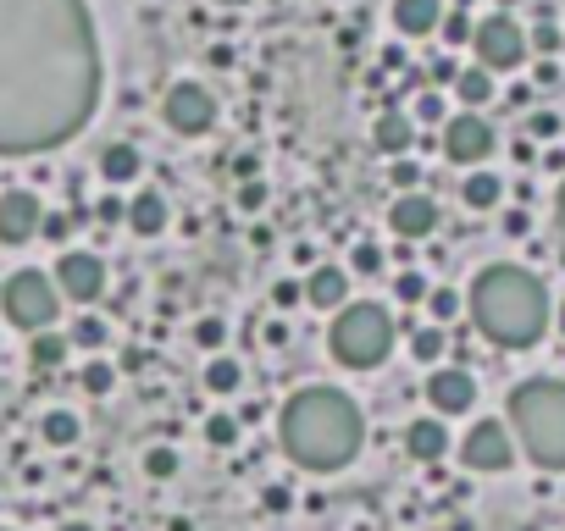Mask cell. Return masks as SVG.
Here are the masks:
<instances>
[{"label": "cell", "mask_w": 565, "mask_h": 531, "mask_svg": "<svg viewBox=\"0 0 565 531\" xmlns=\"http://www.w3.org/2000/svg\"><path fill=\"white\" fill-rule=\"evenodd\" d=\"M100 106L84 0H0V155L61 150Z\"/></svg>", "instance_id": "6da1fadb"}, {"label": "cell", "mask_w": 565, "mask_h": 531, "mask_svg": "<svg viewBox=\"0 0 565 531\" xmlns=\"http://www.w3.org/2000/svg\"><path fill=\"white\" fill-rule=\"evenodd\" d=\"M277 437H283V454L305 471H344L366 443V421L361 404L338 388H300L283 415H277Z\"/></svg>", "instance_id": "7a4b0ae2"}, {"label": "cell", "mask_w": 565, "mask_h": 531, "mask_svg": "<svg viewBox=\"0 0 565 531\" xmlns=\"http://www.w3.org/2000/svg\"><path fill=\"white\" fill-rule=\"evenodd\" d=\"M471 321L488 343L499 349H527L549 327V294L532 272L521 266H488L471 283Z\"/></svg>", "instance_id": "3957f363"}, {"label": "cell", "mask_w": 565, "mask_h": 531, "mask_svg": "<svg viewBox=\"0 0 565 531\" xmlns=\"http://www.w3.org/2000/svg\"><path fill=\"white\" fill-rule=\"evenodd\" d=\"M510 426L516 443L527 449L532 465L565 471V382L554 377H527L510 393Z\"/></svg>", "instance_id": "277c9868"}, {"label": "cell", "mask_w": 565, "mask_h": 531, "mask_svg": "<svg viewBox=\"0 0 565 531\" xmlns=\"http://www.w3.org/2000/svg\"><path fill=\"white\" fill-rule=\"evenodd\" d=\"M327 349H333L338 366L349 371H372L383 366V354L394 349V316L383 305H344L327 332Z\"/></svg>", "instance_id": "5b68a950"}, {"label": "cell", "mask_w": 565, "mask_h": 531, "mask_svg": "<svg viewBox=\"0 0 565 531\" xmlns=\"http://www.w3.org/2000/svg\"><path fill=\"white\" fill-rule=\"evenodd\" d=\"M0 305H6V321L23 332H50L56 321V283L39 272H17L12 283L0 288Z\"/></svg>", "instance_id": "8992f818"}, {"label": "cell", "mask_w": 565, "mask_h": 531, "mask_svg": "<svg viewBox=\"0 0 565 531\" xmlns=\"http://www.w3.org/2000/svg\"><path fill=\"white\" fill-rule=\"evenodd\" d=\"M471 50H477V67L482 72H510V67L527 61V34L499 12V17H488V23L471 28Z\"/></svg>", "instance_id": "52a82bcc"}, {"label": "cell", "mask_w": 565, "mask_h": 531, "mask_svg": "<svg viewBox=\"0 0 565 531\" xmlns=\"http://www.w3.org/2000/svg\"><path fill=\"white\" fill-rule=\"evenodd\" d=\"M56 288L67 299H78V305H95V299L106 294V260L89 255V249H67V255L56 260Z\"/></svg>", "instance_id": "ba28073f"}, {"label": "cell", "mask_w": 565, "mask_h": 531, "mask_svg": "<svg viewBox=\"0 0 565 531\" xmlns=\"http://www.w3.org/2000/svg\"><path fill=\"white\" fill-rule=\"evenodd\" d=\"M161 117H167L172 133H205L217 122V100L205 95L200 83H172L167 100H161Z\"/></svg>", "instance_id": "9c48e42d"}, {"label": "cell", "mask_w": 565, "mask_h": 531, "mask_svg": "<svg viewBox=\"0 0 565 531\" xmlns=\"http://www.w3.org/2000/svg\"><path fill=\"white\" fill-rule=\"evenodd\" d=\"M460 460L471 465V471H505L510 460H516V443H510L505 421H477L466 432V443H460Z\"/></svg>", "instance_id": "30bf717a"}, {"label": "cell", "mask_w": 565, "mask_h": 531, "mask_svg": "<svg viewBox=\"0 0 565 531\" xmlns=\"http://www.w3.org/2000/svg\"><path fill=\"white\" fill-rule=\"evenodd\" d=\"M493 144H499V139H493V128L477 117V111H466V117H455V122L444 128V155H449L455 166H477V161H488Z\"/></svg>", "instance_id": "8fae6325"}, {"label": "cell", "mask_w": 565, "mask_h": 531, "mask_svg": "<svg viewBox=\"0 0 565 531\" xmlns=\"http://www.w3.org/2000/svg\"><path fill=\"white\" fill-rule=\"evenodd\" d=\"M39 200L28 189H12L0 194V244H28V238L39 233Z\"/></svg>", "instance_id": "7c38bea8"}, {"label": "cell", "mask_w": 565, "mask_h": 531, "mask_svg": "<svg viewBox=\"0 0 565 531\" xmlns=\"http://www.w3.org/2000/svg\"><path fill=\"white\" fill-rule=\"evenodd\" d=\"M427 399H433L438 421H444V415L471 410V399H477V382H471V371H433V382H427Z\"/></svg>", "instance_id": "4fadbf2b"}, {"label": "cell", "mask_w": 565, "mask_h": 531, "mask_svg": "<svg viewBox=\"0 0 565 531\" xmlns=\"http://www.w3.org/2000/svg\"><path fill=\"white\" fill-rule=\"evenodd\" d=\"M388 222H394L399 238H427L438 227V205L427 200V194H399L394 211H388Z\"/></svg>", "instance_id": "5bb4252c"}, {"label": "cell", "mask_w": 565, "mask_h": 531, "mask_svg": "<svg viewBox=\"0 0 565 531\" xmlns=\"http://www.w3.org/2000/svg\"><path fill=\"white\" fill-rule=\"evenodd\" d=\"M405 449H410V460L438 465V460H444V449H449L444 421H438V415H421V421H410V426H405Z\"/></svg>", "instance_id": "9a60e30c"}, {"label": "cell", "mask_w": 565, "mask_h": 531, "mask_svg": "<svg viewBox=\"0 0 565 531\" xmlns=\"http://www.w3.org/2000/svg\"><path fill=\"white\" fill-rule=\"evenodd\" d=\"M444 23V0H394V28L410 39L433 34V28Z\"/></svg>", "instance_id": "2e32d148"}, {"label": "cell", "mask_w": 565, "mask_h": 531, "mask_svg": "<svg viewBox=\"0 0 565 531\" xmlns=\"http://www.w3.org/2000/svg\"><path fill=\"white\" fill-rule=\"evenodd\" d=\"M300 294L311 299L316 310H338V305H344V294H349V277L338 272V266H316V272H311V283H305Z\"/></svg>", "instance_id": "e0dca14e"}, {"label": "cell", "mask_w": 565, "mask_h": 531, "mask_svg": "<svg viewBox=\"0 0 565 531\" xmlns=\"http://www.w3.org/2000/svg\"><path fill=\"white\" fill-rule=\"evenodd\" d=\"M122 222H128L139 238H156L161 227H167V200H161V194H150V189H145V194H133V200H128V216H122Z\"/></svg>", "instance_id": "ac0fdd59"}, {"label": "cell", "mask_w": 565, "mask_h": 531, "mask_svg": "<svg viewBox=\"0 0 565 531\" xmlns=\"http://www.w3.org/2000/svg\"><path fill=\"white\" fill-rule=\"evenodd\" d=\"M410 144H416V128H410V117H399V111H383V117H377V150L405 161Z\"/></svg>", "instance_id": "d6986e66"}, {"label": "cell", "mask_w": 565, "mask_h": 531, "mask_svg": "<svg viewBox=\"0 0 565 531\" xmlns=\"http://www.w3.org/2000/svg\"><path fill=\"white\" fill-rule=\"evenodd\" d=\"M139 172H145V161H139L133 144H106V150H100V177H106V183H128V177H139Z\"/></svg>", "instance_id": "ffe728a7"}, {"label": "cell", "mask_w": 565, "mask_h": 531, "mask_svg": "<svg viewBox=\"0 0 565 531\" xmlns=\"http://www.w3.org/2000/svg\"><path fill=\"white\" fill-rule=\"evenodd\" d=\"M460 200H466L471 211H493V205L505 200V183H499L493 172H471L466 183H460Z\"/></svg>", "instance_id": "44dd1931"}, {"label": "cell", "mask_w": 565, "mask_h": 531, "mask_svg": "<svg viewBox=\"0 0 565 531\" xmlns=\"http://www.w3.org/2000/svg\"><path fill=\"white\" fill-rule=\"evenodd\" d=\"M39 443H50V449H73V443H78V415L50 410L45 421H39Z\"/></svg>", "instance_id": "7402d4cb"}, {"label": "cell", "mask_w": 565, "mask_h": 531, "mask_svg": "<svg viewBox=\"0 0 565 531\" xmlns=\"http://www.w3.org/2000/svg\"><path fill=\"white\" fill-rule=\"evenodd\" d=\"M455 95L466 100V106H488L493 100V72H482V67L455 72Z\"/></svg>", "instance_id": "603a6c76"}, {"label": "cell", "mask_w": 565, "mask_h": 531, "mask_svg": "<svg viewBox=\"0 0 565 531\" xmlns=\"http://www.w3.org/2000/svg\"><path fill=\"white\" fill-rule=\"evenodd\" d=\"M28 360H34L39 371H56L61 360H67V338H61V332H34V343H28Z\"/></svg>", "instance_id": "cb8c5ba5"}, {"label": "cell", "mask_w": 565, "mask_h": 531, "mask_svg": "<svg viewBox=\"0 0 565 531\" xmlns=\"http://www.w3.org/2000/svg\"><path fill=\"white\" fill-rule=\"evenodd\" d=\"M239 377H244L239 360H228V354H217V360L205 366V388H211V393H233V388H239Z\"/></svg>", "instance_id": "d4e9b609"}, {"label": "cell", "mask_w": 565, "mask_h": 531, "mask_svg": "<svg viewBox=\"0 0 565 531\" xmlns=\"http://www.w3.org/2000/svg\"><path fill=\"white\" fill-rule=\"evenodd\" d=\"M410 354L433 366L438 354H444V327H416V332H410Z\"/></svg>", "instance_id": "484cf974"}, {"label": "cell", "mask_w": 565, "mask_h": 531, "mask_svg": "<svg viewBox=\"0 0 565 531\" xmlns=\"http://www.w3.org/2000/svg\"><path fill=\"white\" fill-rule=\"evenodd\" d=\"M233 437H239V421H233V415H211V421H205V443H211V449H233Z\"/></svg>", "instance_id": "4316f807"}, {"label": "cell", "mask_w": 565, "mask_h": 531, "mask_svg": "<svg viewBox=\"0 0 565 531\" xmlns=\"http://www.w3.org/2000/svg\"><path fill=\"white\" fill-rule=\"evenodd\" d=\"M427 310H433V321L444 327V321L460 316V294H455V288H433V294H427Z\"/></svg>", "instance_id": "83f0119b"}, {"label": "cell", "mask_w": 565, "mask_h": 531, "mask_svg": "<svg viewBox=\"0 0 565 531\" xmlns=\"http://www.w3.org/2000/svg\"><path fill=\"white\" fill-rule=\"evenodd\" d=\"M67 343H78V349H100V343H106V321L100 316H78V327H73V338Z\"/></svg>", "instance_id": "f1b7e54d"}, {"label": "cell", "mask_w": 565, "mask_h": 531, "mask_svg": "<svg viewBox=\"0 0 565 531\" xmlns=\"http://www.w3.org/2000/svg\"><path fill=\"white\" fill-rule=\"evenodd\" d=\"M39 238L67 244V238H73V216H67V211H45V216H39Z\"/></svg>", "instance_id": "f546056e"}, {"label": "cell", "mask_w": 565, "mask_h": 531, "mask_svg": "<svg viewBox=\"0 0 565 531\" xmlns=\"http://www.w3.org/2000/svg\"><path fill=\"white\" fill-rule=\"evenodd\" d=\"M111 382H117V371H111L106 360H89L84 366V393H95L100 399V393H111Z\"/></svg>", "instance_id": "4dcf8cb0"}, {"label": "cell", "mask_w": 565, "mask_h": 531, "mask_svg": "<svg viewBox=\"0 0 565 531\" xmlns=\"http://www.w3.org/2000/svg\"><path fill=\"white\" fill-rule=\"evenodd\" d=\"M145 471L156 476V482H167V476H178V454H172V449H161V443H156V449L145 454Z\"/></svg>", "instance_id": "1f68e13d"}, {"label": "cell", "mask_w": 565, "mask_h": 531, "mask_svg": "<svg viewBox=\"0 0 565 531\" xmlns=\"http://www.w3.org/2000/svg\"><path fill=\"white\" fill-rule=\"evenodd\" d=\"M349 266L361 277H372V272H383V249L377 244H355V255H349Z\"/></svg>", "instance_id": "d6a6232c"}, {"label": "cell", "mask_w": 565, "mask_h": 531, "mask_svg": "<svg viewBox=\"0 0 565 531\" xmlns=\"http://www.w3.org/2000/svg\"><path fill=\"white\" fill-rule=\"evenodd\" d=\"M394 294L405 299V305H421V299H427V277H421V272H405V277L394 283Z\"/></svg>", "instance_id": "836d02e7"}, {"label": "cell", "mask_w": 565, "mask_h": 531, "mask_svg": "<svg viewBox=\"0 0 565 531\" xmlns=\"http://www.w3.org/2000/svg\"><path fill=\"white\" fill-rule=\"evenodd\" d=\"M194 338H200V349H222V338H228V327H222L217 316H205L200 327H194Z\"/></svg>", "instance_id": "e575fe53"}, {"label": "cell", "mask_w": 565, "mask_h": 531, "mask_svg": "<svg viewBox=\"0 0 565 531\" xmlns=\"http://www.w3.org/2000/svg\"><path fill=\"white\" fill-rule=\"evenodd\" d=\"M438 28H444V39H449V45H466V39H471V23H466V12H449Z\"/></svg>", "instance_id": "d590c367"}, {"label": "cell", "mask_w": 565, "mask_h": 531, "mask_svg": "<svg viewBox=\"0 0 565 531\" xmlns=\"http://www.w3.org/2000/svg\"><path fill=\"white\" fill-rule=\"evenodd\" d=\"M527 133L532 139H554V133H560V117H554V111H538V117H527Z\"/></svg>", "instance_id": "8d00e7d4"}, {"label": "cell", "mask_w": 565, "mask_h": 531, "mask_svg": "<svg viewBox=\"0 0 565 531\" xmlns=\"http://www.w3.org/2000/svg\"><path fill=\"white\" fill-rule=\"evenodd\" d=\"M388 177H394V189H416V183H421V166L416 161H394V172H388Z\"/></svg>", "instance_id": "74e56055"}, {"label": "cell", "mask_w": 565, "mask_h": 531, "mask_svg": "<svg viewBox=\"0 0 565 531\" xmlns=\"http://www.w3.org/2000/svg\"><path fill=\"white\" fill-rule=\"evenodd\" d=\"M416 117H421V122H444V100H438L433 89H427V95L416 100Z\"/></svg>", "instance_id": "f35d334b"}, {"label": "cell", "mask_w": 565, "mask_h": 531, "mask_svg": "<svg viewBox=\"0 0 565 531\" xmlns=\"http://www.w3.org/2000/svg\"><path fill=\"white\" fill-rule=\"evenodd\" d=\"M239 205H244V211H261V205H266V183H255V177H250V183L239 189Z\"/></svg>", "instance_id": "ab89813d"}, {"label": "cell", "mask_w": 565, "mask_h": 531, "mask_svg": "<svg viewBox=\"0 0 565 531\" xmlns=\"http://www.w3.org/2000/svg\"><path fill=\"white\" fill-rule=\"evenodd\" d=\"M261 498H266V509H277V515H283V509H289V504H294V498H289V487H277V482H272V487H266V493H261Z\"/></svg>", "instance_id": "60d3db41"}, {"label": "cell", "mask_w": 565, "mask_h": 531, "mask_svg": "<svg viewBox=\"0 0 565 531\" xmlns=\"http://www.w3.org/2000/svg\"><path fill=\"white\" fill-rule=\"evenodd\" d=\"M532 45H538L543 56H549V50H560V34H554V23H543L538 34H532Z\"/></svg>", "instance_id": "b9f144b4"}, {"label": "cell", "mask_w": 565, "mask_h": 531, "mask_svg": "<svg viewBox=\"0 0 565 531\" xmlns=\"http://www.w3.org/2000/svg\"><path fill=\"white\" fill-rule=\"evenodd\" d=\"M122 216H128V205L122 200H100V222H122Z\"/></svg>", "instance_id": "7bdbcfd3"}, {"label": "cell", "mask_w": 565, "mask_h": 531, "mask_svg": "<svg viewBox=\"0 0 565 531\" xmlns=\"http://www.w3.org/2000/svg\"><path fill=\"white\" fill-rule=\"evenodd\" d=\"M527 227H532V222H527V211H510V216H505V233H510V238H521Z\"/></svg>", "instance_id": "ee69618b"}, {"label": "cell", "mask_w": 565, "mask_h": 531, "mask_svg": "<svg viewBox=\"0 0 565 531\" xmlns=\"http://www.w3.org/2000/svg\"><path fill=\"white\" fill-rule=\"evenodd\" d=\"M277 305H300V283H277Z\"/></svg>", "instance_id": "f6af8a7d"}, {"label": "cell", "mask_w": 565, "mask_h": 531, "mask_svg": "<svg viewBox=\"0 0 565 531\" xmlns=\"http://www.w3.org/2000/svg\"><path fill=\"white\" fill-rule=\"evenodd\" d=\"M554 227H560V244H565V189H560V200H554Z\"/></svg>", "instance_id": "bcb514c9"}, {"label": "cell", "mask_w": 565, "mask_h": 531, "mask_svg": "<svg viewBox=\"0 0 565 531\" xmlns=\"http://www.w3.org/2000/svg\"><path fill=\"white\" fill-rule=\"evenodd\" d=\"M61 531H95V526H89V520H67Z\"/></svg>", "instance_id": "7dc6e473"}, {"label": "cell", "mask_w": 565, "mask_h": 531, "mask_svg": "<svg viewBox=\"0 0 565 531\" xmlns=\"http://www.w3.org/2000/svg\"><path fill=\"white\" fill-rule=\"evenodd\" d=\"M167 531H194V526H189V520H183V515H178V520H172V526H167Z\"/></svg>", "instance_id": "c3c4849f"}, {"label": "cell", "mask_w": 565, "mask_h": 531, "mask_svg": "<svg viewBox=\"0 0 565 531\" xmlns=\"http://www.w3.org/2000/svg\"><path fill=\"white\" fill-rule=\"evenodd\" d=\"M560 332H565V305H560Z\"/></svg>", "instance_id": "681fc988"}, {"label": "cell", "mask_w": 565, "mask_h": 531, "mask_svg": "<svg viewBox=\"0 0 565 531\" xmlns=\"http://www.w3.org/2000/svg\"><path fill=\"white\" fill-rule=\"evenodd\" d=\"M222 6H244V0H222Z\"/></svg>", "instance_id": "f907efd6"}]
</instances>
